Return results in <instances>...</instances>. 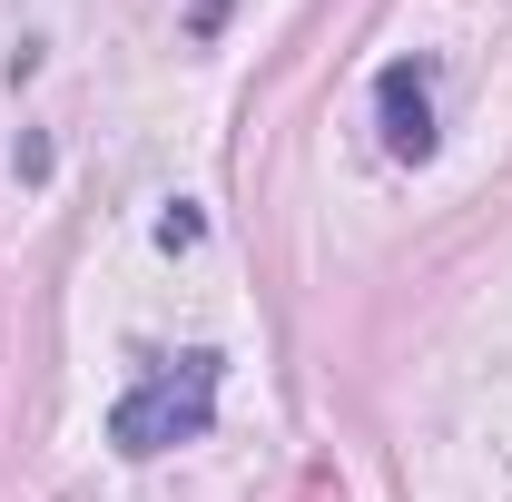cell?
<instances>
[{
	"instance_id": "obj_1",
	"label": "cell",
	"mask_w": 512,
	"mask_h": 502,
	"mask_svg": "<svg viewBox=\"0 0 512 502\" xmlns=\"http://www.w3.org/2000/svg\"><path fill=\"white\" fill-rule=\"evenodd\" d=\"M217 414V355H178L148 384H128L119 414H109V443L119 453H168V443H197Z\"/></svg>"
},
{
	"instance_id": "obj_2",
	"label": "cell",
	"mask_w": 512,
	"mask_h": 502,
	"mask_svg": "<svg viewBox=\"0 0 512 502\" xmlns=\"http://www.w3.org/2000/svg\"><path fill=\"white\" fill-rule=\"evenodd\" d=\"M375 109H384V148L394 158H434V89H424L414 60H394L375 79Z\"/></svg>"
}]
</instances>
